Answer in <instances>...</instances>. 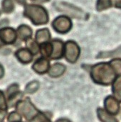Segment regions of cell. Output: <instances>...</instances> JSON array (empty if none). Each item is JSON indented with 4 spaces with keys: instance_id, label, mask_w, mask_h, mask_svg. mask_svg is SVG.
Listing matches in <instances>:
<instances>
[{
    "instance_id": "cell-3",
    "label": "cell",
    "mask_w": 121,
    "mask_h": 122,
    "mask_svg": "<svg viewBox=\"0 0 121 122\" xmlns=\"http://www.w3.org/2000/svg\"><path fill=\"white\" fill-rule=\"evenodd\" d=\"M54 7L57 11L74 19H86L87 18V14L82 9L66 2H57L54 4Z\"/></svg>"
},
{
    "instance_id": "cell-30",
    "label": "cell",
    "mask_w": 121,
    "mask_h": 122,
    "mask_svg": "<svg viewBox=\"0 0 121 122\" xmlns=\"http://www.w3.org/2000/svg\"><path fill=\"white\" fill-rule=\"evenodd\" d=\"M4 75V69L3 66L0 64V79L2 78Z\"/></svg>"
},
{
    "instance_id": "cell-22",
    "label": "cell",
    "mask_w": 121,
    "mask_h": 122,
    "mask_svg": "<svg viewBox=\"0 0 121 122\" xmlns=\"http://www.w3.org/2000/svg\"><path fill=\"white\" fill-rule=\"evenodd\" d=\"M111 5V0H97L96 9L98 11H101L109 9Z\"/></svg>"
},
{
    "instance_id": "cell-11",
    "label": "cell",
    "mask_w": 121,
    "mask_h": 122,
    "mask_svg": "<svg viewBox=\"0 0 121 122\" xmlns=\"http://www.w3.org/2000/svg\"><path fill=\"white\" fill-rule=\"evenodd\" d=\"M66 69V67L63 64L60 62H56L50 66L48 70V73L51 77L57 78L64 74Z\"/></svg>"
},
{
    "instance_id": "cell-33",
    "label": "cell",
    "mask_w": 121,
    "mask_h": 122,
    "mask_svg": "<svg viewBox=\"0 0 121 122\" xmlns=\"http://www.w3.org/2000/svg\"><path fill=\"white\" fill-rule=\"evenodd\" d=\"M15 1L20 4H24L26 3V0H15Z\"/></svg>"
},
{
    "instance_id": "cell-5",
    "label": "cell",
    "mask_w": 121,
    "mask_h": 122,
    "mask_svg": "<svg viewBox=\"0 0 121 122\" xmlns=\"http://www.w3.org/2000/svg\"><path fill=\"white\" fill-rule=\"evenodd\" d=\"M52 27L59 33H66L72 28V22L67 16H59L52 22Z\"/></svg>"
},
{
    "instance_id": "cell-10",
    "label": "cell",
    "mask_w": 121,
    "mask_h": 122,
    "mask_svg": "<svg viewBox=\"0 0 121 122\" xmlns=\"http://www.w3.org/2000/svg\"><path fill=\"white\" fill-rule=\"evenodd\" d=\"M17 60L23 64H29L33 58V55L27 48H20L15 53Z\"/></svg>"
},
{
    "instance_id": "cell-20",
    "label": "cell",
    "mask_w": 121,
    "mask_h": 122,
    "mask_svg": "<svg viewBox=\"0 0 121 122\" xmlns=\"http://www.w3.org/2000/svg\"><path fill=\"white\" fill-rule=\"evenodd\" d=\"M2 11L6 14L11 13L14 9V4L12 0H3L1 3Z\"/></svg>"
},
{
    "instance_id": "cell-26",
    "label": "cell",
    "mask_w": 121,
    "mask_h": 122,
    "mask_svg": "<svg viewBox=\"0 0 121 122\" xmlns=\"http://www.w3.org/2000/svg\"><path fill=\"white\" fill-rule=\"evenodd\" d=\"M19 85H17L16 83H14V84L11 85L6 89V97H9V96H11V95L15 94L16 92L19 91Z\"/></svg>"
},
{
    "instance_id": "cell-23",
    "label": "cell",
    "mask_w": 121,
    "mask_h": 122,
    "mask_svg": "<svg viewBox=\"0 0 121 122\" xmlns=\"http://www.w3.org/2000/svg\"><path fill=\"white\" fill-rule=\"evenodd\" d=\"M111 67L113 69L117 75H121V60L120 58H114L109 62Z\"/></svg>"
},
{
    "instance_id": "cell-7",
    "label": "cell",
    "mask_w": 121,
    "mask_h": 122,
    "mask_svg": "<svg viewBox=\"0 0 121 122\" xmlns=\"http://www.w3.org/2000/svg\"><path fill=\"white\" fill-rule=\"evenodd\" d=\"M105 110L111 115H117L120 112V101L115 97L108 96L104 100Z\"/></svg>"
},
{
    "instance_id": "cell-17",
    "label": "cell",
    "mask_w": 121,
    "mask_h": 122,
    "mask_svg": "<svg viewBox=\"0 0 121 122\" xmlns=\"http://www.w3.org/2000/svg\"><path fill=\"white\" fill-rule=\"evenodd\" d=\"M29 122H51L49 118L43 112L38 110L30 119L28 120Z\"/></svg>"
},
{
    "instance_id": "cell-27",
    "label": "cell",
    "mask_w": 121,
    "mask_h": 122,
    "mask_svg": "<svg viewBox=\"0 0 121 122\" xmlns=\"http://www.w3.org/2000/svg\"><path fill=\"white\" fill-rule=\"evenodd\" d=\"M7 109H8V105H7L6 97L3 93V92L0 90V110L6 111Z\"/></svg>"
},
{
    "instance_id": "cell-2",
    "label": "cell",
    "mask_w": 121,
    "mask_h": 122,
    "mask_svg": "<svg viewBox=\"0 0 121 122\" xmlns=\"http://www.w3.org/2000/svg\"><path fill=\"white\" fill-rule=\"evenodd\" d=\"M24 15L36 26L44 25L49 22V14L45 8L37 4H27Z\"/></svg>"
},
{
    "instance_id": "cell-21",
    "label": "cell",
    "mask_w": 121,
    "mask_h": 122,
    "mask_svg": "<svg viewBox=\"0 0 121 122\" xmlns=\"http://www.w3.org/2000/svg\"><path fill=\"white\" fill-rule=\"evenodd\" d=\"M39 87V82L36 80H33L27 85L25 87V92L27 94H33L38 90Z\"/></svg>"
},
{
    "instance_id": "cell-13",
    "label": "cell",
    "mask_w": 121,
    "mask_h": 122,
    "mask_svg": "<svg viewBox=\"0 0 121 122\" xmlns=\"http://www.w3.org/2000/svg\"><path fill=\"white\" fill-rule=\"evenodd\" d=\"M17 37L23 41H27L32 36V30L27 25H21L16 30Z\"/></svg>"
},
{
    "instance_id": "cell-25",
    "label": "cell",
    "mask_w": 121,
    "mask_h": 122,
    "mask_svg": "<svg viewBox=\"0 0 121 122\" xmlns=\"http://www.w3.org/2000/svg\"><path fill=\"white\" fill-rule=\"evenodd\" d=\"M121 55V51L120 48H118L116 51H108V52H101L99 55H98L97 58H109V57H114L116 55Z\"/></svg>"
},
{
    "instance_id": "cell-9",
    "label": "cell",
    "mask_w": 121,
    "mask_h": 122,
    "mask_svg": "<svg viewBox=\"0 0 121 122\" xmlns=\"http://www.w3.org/2000/svg\"><path fill=\"white\" fill-rule=\"evenodd\" d=\"M53 46L52 53L50 58L53 60H59L63 56L64 51V43L59 39H54L51 41Z\"/></svg>"
},
{
    "instance_id": "cell-14",
    "label": "cell",
    "mask_w": 121,
    "mask_h": 122,
    "mask_svg": "<svg viewBox=\"0 0 121 122\" xmlns=\"http://www.w3.org/2000/svg\"><path fill=\"white\" fill-rule=\"evenodd\" d=\"M97 116L101 122H118L117 119L102 108L97 109Z\"/></svg>"
},
{
    "instance_id": "cell-19",
    "label": "cell",
    "mask_w": 121,
    "mask_h": 122,
    "mask_svg": "<svg viewBox=\"0 0 121 122\" xmlns=\"http://www.w3.org/2000/svg\"><path fill=\"white\" fill-rule=\"evenodd\" d=\"M26 42H27V49L30 51L31 53L33 56L38 54V53L39 52V45L35 41L32 40L31 38L27 40Z\"/></svg>"
},
{
    "instance_id": "cell-12",
    "label": "cell",
    "mask_w": 121,
    "mask_h": 122,
    "mask_svg": "<svg viewBox=\"0 0 121 122\" xmlns=\"http://www.w3.org/2000/svg\"><path fill=\"white\" fill-rule=\"evenodd\" d=\"M51 39V33L48 29H41L36 32L35 41L38 44L49 42Z\"/></svg>"
},
{
    "instance_id": "cell-6",
    "label": "cell",
    "mask_w": 121,
    "mask_h": 122,
    "mask_svg": "<svg viewBox=\"0 0 121 122\" xmlns=\"http://www.w3.org/2000/svg\"><path fill=\"white\" fill-rule=\"evenodd\" d=\"M17 38L16 31L12 28L5 27L0 29V43L5 45L14 44Z\"/></svg>"
},
{
    "instance_id": "cell-15",
    "label": "cell",
    "mask_w": 121,
    "mask_h": 122,
    "mask_svg": "<svg viewBox=\"0 0 121 122\" xmlns=\"http://www.w3.org/2000/svg\"><path fill=\"white\" fill-rule=\"evenodd\" d=\"M53 46L51 43L46 42L39 45V52L41 56L45 58H50L51 55L52 53Z\"/></svg>"
},
{
    "instance_id": "cell-1",
    "label": "cell",
    "mask_w": 121,
    "mask_h": 122,
    "mask_svg": "<svg viewBox=\"0 0 121 122\" xmlns=\"http://www.w3.org/2000/svg\"><path fill=\"white\" fill-rule=\"evenodd\" d=\"M92 80L98 85H109L119 76L115 72L109 62H99L92 66L90 71Z\"/></svg>"
},
{
    "instance_id": "cell-4",
    "label": "cell",
    "mask_w": 121,
    "mask_h": 122,
    "mask_svg": "<svg viewBox=\"0 0 121 122\" xmlns=\"http://www.w3.org/2000/svg\"><path fill=\"white\" fill-rule=\"evenodd\" d=\"M81 54L79 46L73 41H68L64 44L63 56L70 63H75L78 60Z\"/></svg>"
},
{
    "instance_id": "cell-29",
    "label": "cell",
    "mask_w": 121,
    "mask_h": 122,
    "mask_svg": "<svg viewBox=\"0 0 121 122\" xmlns=\"http://www.w3.org/2000/svg\"><path fill=\"white\" fill-rule=\"evenodd\" d=\"M111 3L116 8H121V0H111Z\"/></svg>"
},
{
    "instance_id": "cell-31",
    "label": "cell",
    "mask_w": 121,
    "mask_h": 122,
    "mask_svg": "<svg viewBox=\"0 0 121 122\" xmlns=\"http://www.w3.org/2000/svg\"><path fill=\"white\" fill-rule=\"evenodd\" d=\"M56 122H71L69 119H66V118H61V119H58Z\"/></svg>"
},
{
    "instance_id": "cell-18",
    "label": "cell",
    "mask_w": 121,
    "mask_h": 122,
    "mask_svg": "<svg viewBox=\"0 0 121 122\" xmlns=\"http://www.w3.org/2000/svg\"><path fill=\"white\" fill-rule=\"evenodd\" d=\"M23 97V93L22 92L19 91L16 92L15 94L9 96V97H7L6 102H7V105L9 107H12L14 106H15V104L19 101L21 100V99Z\"/></svg>"
},
{
    "instance_id": "cell-34",
    "label": "cell",
    "mask_w": 121,
    "mask_h": 122,
    "mask_svg": "<svg viewBox=\"0 0 121 122\" xmlns=\"http://www.w3.org/2000/svg\"></svg>"
},
{
    "instance_id": "cell-28",
    "label": "cell",
    "mask_w": 121,
    "mask_h": 122,
    "mask_svg": "<svg viewBox=\"0 0 121 122\" xmlns=\"http://www.w3.org/2000/svg\"><path fill=\"white\" fill-rule=\"evenodd\" d=\"M6 116V111L0 110V122H3Z\"/></svg>"
},
{
    "instance_id": "cell-8",
    "label": "cell",
    "mask_w": 121,
    "mask_h": 122,
    "mask_svg": "<svg viewBox=\"0 0 121 122\" xmlns=\"http://www.w3.org/2000/svg\"><path fill=\"white\" fill-rule=\"evenodd\" d=\"M49 67L50 61L44 57L37 59L32 65V69L33 70V71L39 75H43L48 72Z\"/></svg>"
},
{
    "instance_id": "cell-24",
    "label": "cell",
    "mask_w": 121,
    "mask_h": 122,
    "mask_svg": "<svg viewBox=\"0 0 121 122\" xmlns=\"http://www.w3.org/2000/svg\"><path fill=\"white\" fill-rule=\"evenodd\" d=\"M22 116L17 112H11L7 117L8 122H21Z\"/></svg>"
},
{
    "instance_id": "cell-16",
    "label": "cell",
    "mask_w": 121,
    "mask_h": 122,
    "mask_svg": "<svg viewBox=\"0 0 121 122\" xmlns=\"http://www.w3.org/2000/svg\"><path fill=\"white\" fill-rule=\"evenodd\" d=\"M112 91L115 97L121 101V77L118 76L112 83Z\"/></svg>"
},
{
    "instance_id": "cell-32",
    "label": "cell",
    "mask_w": 121,
    "mask_h": 122,
    "mask_svg": "<svg viewBox=\"0 0 121 122\" xmlns=\"http://www.w3.org/2000/svg\"><path fill=\"white\" fill-rule=\"evenodd\" d=\"M32 1H35V2H38V3H46L49 1L50 0H31Z\"/></svg>"
}]
</instances>
